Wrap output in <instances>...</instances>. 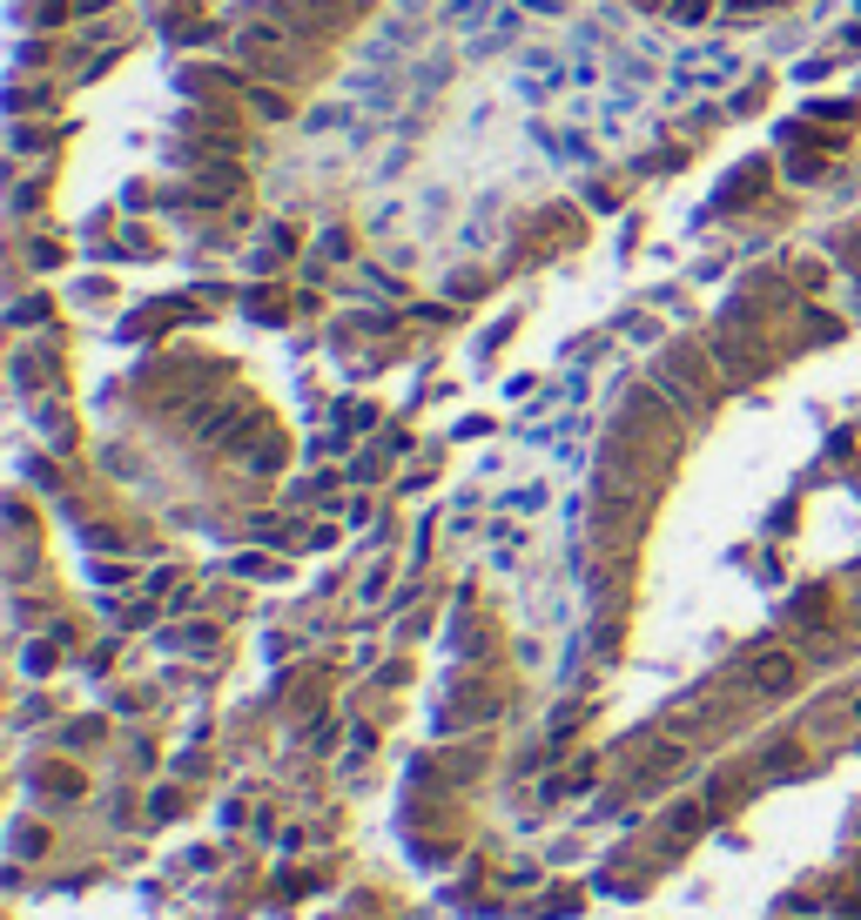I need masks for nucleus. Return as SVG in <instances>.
<instances>
[{
  "instance_id": "20e7f679",
  "label": "nucleus",
  "mask_w": 861,
  "mask_h": 920,
  "mask_svg": "<svg viewBox=\"0 0 861 920\" xmlns=\"http://www.w3.org/2000/svg\"><path fill=\"white\" fill-rule=\"evenodd\" d=\"M41 780H48V786H61L68 799H74V793H82V773H74V766H48Z\"/></svg>"
},
{
  "instance_id": "7ed1b4c3",
  "label": "nucleus",
  "mask_w": 861,
  "mask_h": 920,
  "mask_svg": "<svg viewBox=\"0 0 861 920\" xmlns=\"http://www.w3.org/2000/svg\"><path fill=\"white\" fill-rule=\"evenodd\" d=\"M250 108L263 122H290V88L283 82H250Z\"/></svg>"
},
{
  "instance_id": "f03ea898",
  "label": "nucleus",
  "mask_w": 861,
  "mask_h": 920,
  "mask_svg": "<svg viewBox=\"0 0 861 920\" xmlns=\"http://www.w3.org/2000/svg\"><path fill=\"white\" fill-rule=\"evenodd\" d=\"M237 61L256 74V82H283V88L303 74L290 21H250V27H237Z\"/></svg>"
},
{
  "instance_id": "f257e3e1",
  "label": "nucleus",
  "mask_w": 861,
  "mask_h": 920,
  "mask_svg": "<svg viewBox=\"0 0 861 920\" xmlns=\"http://www.w3.org/2000/svg\"><path fill=\"white\" fill-rule=\"evenodd\" d=\"M733 686L748 699H795L808 686V646L801 638H767L733 665Z\"/></svg>"
}]
</instances>
